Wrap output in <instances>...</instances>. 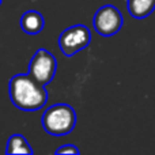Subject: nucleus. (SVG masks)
<instances>
[{
	"instance_id": "1",
	"label": "nucleus",
	"mask_w": 155,
	"mask_h": 155,
	"mask_svg": "<svg viewBox=\"0 0 155 155\" xmlns=\"http://www.w3.org/2000/svg\"><path fill=\"white\" fill-rule=\"evenodd\" d=\"M8 94L11 102L18 109L33 112L45 106L48 102V91L45 86L34 80L29 74L14 75L8 83Z\"/></svg>"
},
{
	"instance_id": "4",
	"label": "nucleus",
	"mask_w": 155,
	"mask_h": 155,
	"mask_svg": "<svg viewBox=\"0 0 155 155\" xmlns=\"http://www.w3.org/2000/svg\"><path fill=\"white\" fill-rule=\"evenodd\" d=\"M91 42L90 30L84 25H74L65 29L59 37L60 51L67 57L74 56L78 52L86 49Z\"/></svg>"
},
{
	"instance_id": "5",
	"label": "nucleus",
	"mask_w": 155,
	"mask_h": 155,
	"mask_svg": "<svg viewBox=\"0 0 155 155\" xmlns=\"http://www.w3.org/2000/svg\"><path fill=\"white\" fill-rule=\"evenodd\" d=\"M123 15L117 7L112 4L102 5L94 15V29L102 37H113L123 27Z\"/></svg>"
},
{
	"instance_id": "10",
	"label": "nucleus",
	"mask_w": 155,
	"mask_h": 155,
	"mask_svg": "<svg viewBox=\"0 0 155 155\" xmlns=\"http://www.w3.org/2000/svg\"><path fill=\"white\" fill-rule=\"evenodd\" d=\"M2 2H3V0H0V5H2Z\"/></svg>"
},
{
	"instance_id": "8",
	"label": "nucleus",
	"mask_w": 155,
	"mask_h": 155,
	"mask_svg": "<svg viewBox=\"0 0 155 155\" xmlns=\"http://www.w3.org/2000/svg\"><path fill=\"white\" fill-rule=\"evenodd\" d=\"M5 154H33V148L23 135L15 134L7 140Z\"/></svg>"
},
{
	"instance_id": "6",
	"label": "nucleus",
	"mask_w": 155,
	"mask_h": 155,
	"mask_svg": "<svg viewBox=\"0 0 155 155\" xmlns=\"http://www.w3.org/2000/svg\"><path fill=\"white\" fill-rule=\"evenodd\" d=\"M21 29L23 30L26 34L34 35L42 31L44 26H45V19L38 11L35 10H29L21 16Z\"/></svg>"
},
{
	"instance_id": "9",
	"label": "nucleus",
	"mask_w": 155,
	"mask_h": 155,
	"mask_svg": "<svg viewBox=\"0 0 155 155\" xmlns=\"http://www.w3.org/2000/svg\"><path fill=\"white\" fill-rule=\"evenodd\" d=\"M54 154H79V150L75 147L74 144H65V146H61V147H59L56 151H54Z\"/></svg>"
},
{
	"instance_id": "3",
	"label": "nucleus",
	"mask_w": 155,
	"mask_h": 155,
	"mask_svg": "<svg viewBox=\"0 0 155 155\" xmlns=\"http://www.w3.org/2000/svg\"><path fill=\"white\" fill-rule=\"evenodd\" d=\"M57 70L56 57L46 49H38L29 63V75L42 86L53 80Z\"/></svg>"
},
{
	"instance_id": "7",
	"label": "nucleus",
	"mask_w": 155,
	"mask_h": 155,
	"mask_svg": "<svg viewBox=\"0 0 155 155\" xmlns=\"http://www.w3.org/2000/svg\"><path fill=\"white\" fill-rule=\"evenodd\" d=\"M128 12L135 19H144L155 10V0H127Z\"/></svg>"
},
{
	"instance_id": "2",
	"label": "nucleus",
	"mask_w": 155,
	"mask_h": 155,
	"mask_svg": "<svg viewBox=\"0 0 155 155\" xmlns=\"http://www.w3.org/2000/svg\"><path fill=\"white\" fill-rule=\"evenodd\" d=\"M42 127L52 136H65L71 134L76 124V113L67 104H56L49 106L41 118Z\"/></svg>"
}]
</instances>
